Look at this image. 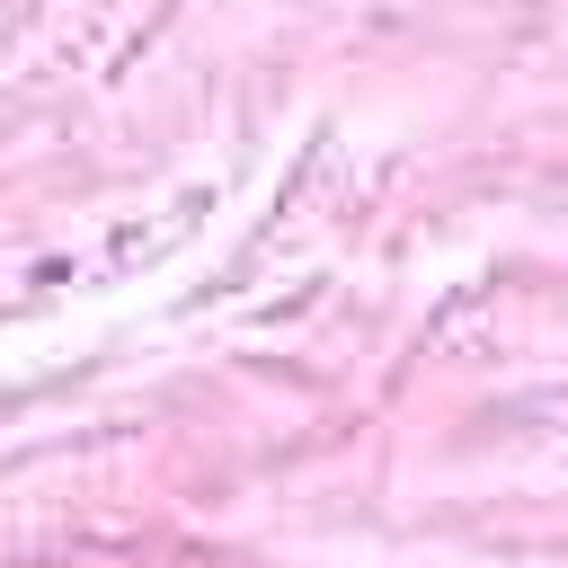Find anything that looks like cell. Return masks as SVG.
Listing matches in <instances>:
<instances>
[]
</instances>
